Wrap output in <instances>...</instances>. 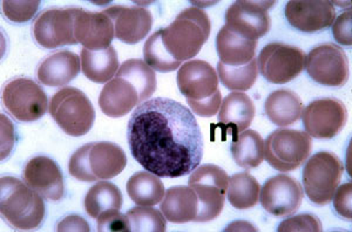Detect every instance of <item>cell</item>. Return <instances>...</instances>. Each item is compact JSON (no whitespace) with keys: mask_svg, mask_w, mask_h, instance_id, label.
I'll return each instance as SVG.
<instances>
[{"mask_svg":"<svg viewBox=\"0 0 352 232\" xmlns=\"http://www.w3.org/2000/svg\"><path fill=\"white\" fill-rule=\"evenodd\" d=\"M133 157L156 176H186L200 165L204 137L190 109L167 97H155L136 107L129 122Z\"/></svg>","mask_w":352,"mask_h":232,"instance_id":"cell-1","label":"cell"},{"mask_svg":"<svg viewBox=\"0 0 352 232\" xmlns=\"http://www.w3.org/2000/svg\"><path fill=\"white\" fill-rule=\"evenodd\" d=\"M177 87L197 116L212 117L219 112L222 102L219 76L207 61L190 60L182 65L177 72Z\"/></svg>","mask_w":352,"mask_h":232,"instance_id":"cell-2","label":"cell"},{"mask_svg":"<svg viewBox=\"0 0 352 232\" xmlns=\"http://www.w3.org/2000/svg\"><path fill=\"white\" fill-rule=\"evenodd\" d=\"M210 21L204 10L186 8L168 27L161 28V41L173 59L184 62L200 53L208 40Z\"/></svg>","mask_w":352,"mask_h":232,"instance_id":"cell-3","label":"cell"},{"mask_svg":"<svg viewBox=\"0 0 352 232\" xmlns=\"http://www.w3.org/2000/svg\"><path fill=\"white\" fill-rule=\"evenodd\" d=\"M1 216L16 230L30 231L41 227L45 218L43 197L16 177L0 181Z\"/></svg>","mask_w":352,"mask_h":232,"instance_id":"cell-4","label":"cell"},{"mask_svg":"<svg viewBox=\"0 0 352 232\" xmlns=\"http://www.w3.org/2000/svg\"><path fill=\"white\" fill-rule=\"evenodd\" d=\"M127 165V156L120 146L112 142L88 143L73 154L68 170L82 182L107 181L118 176Z\"/></svg>","mask_w":352,"mask_h":232,"instance_id":"cell-5","label":"cell"},{"mask_svg":"<svg viewBox=\"0 0 352 232\" xmlns=\"http://www.w3.org/2000/svg\"><path fill=\"white\" fill-rule=\"evenodd\" d=\"M50 114L67 135L79 137L92 129L96 109L80 89L66 87L53 95Z\"/></svg>","mask_w":352,"mask_h":232,"instance_id":"cell-6","label":"cell"},{"mask_svg":"<svg viewBox=\"0 0 352 232\" xmlns=\"http://www.w3.org/2000/svg\"><path fill=\"white\" fill-rule=\"evenodd\" d=\"M307 161L303 169L305 194L314 205H329L340 185L344 167L332 152H317Z\"/></svg>","mask_w":352,"mask_h":232,"instance_id":"cell-7","label":"cell"},{"mask_svg":"<svg viewBox=\"0 0 352 232\" xmlns=\"http://www.w3.org/2000/svg\"><path fill=\"white\" fill-rule=\"evenodd\" d=\"M311 148V137L308 132L277 129L264 142V159L278 172H292L307 162Z\"/></svg>","mask_w":352,"mask_h":232,"instance_id":"cell-8","label":"cell"},{"mask_svg":"<svg viewBox=\"0 0 352 232\" xmlns=\"http://www.w3.org/2000/svg\"><path fill=\"white\" fill-rule=\"evenodd\" d=\"M228 181L227 172L214 164H204L192 172L188 185L197 192L199 198V213L195 222L204 223L220 216L226 202Z\"/></svg>","mask_w":352,"mask_h":232,"instance_id":"cell-9","label":"cell"},{"mask_svg":"<svg viewBox=\"0 0 352 232\" xmlns=\"http://www.w3.org/2000/svg\"><path fill=\"white\" fill-rule=\"evenodd\" d=\"M305 53L285 43H272L261 51L257 69L265 80L275 84H288L305 69Z\"/></svg>","mask_w":352,"mask_h":232,"instance_id":"cell-10","label":"cell"},{"mask_svg":"<svg viewBox=\"0 0 352 232\" xmlns=\"http://www.w3.org/2000/svg\"><path fill=\"white\" fill-rule=\"evenodd\" d=\"M3 104L21 122L39 120L50 107L44 89L28 78H16L8 82L3 91Z\"/></svg>","mask_w":352,"mask_h":232,"instance_id":"cell-11","label":"cell"},{"mask_svg":"<svg viewBox=\"0 0 352 232\" xmlns=\"http://www.w3.org/2000/svg\"><path fill=\"white\" fill-rule=\"evenodd\" d=\"M305 67L312 80L327 87H343L350 76L348 56L332 43L314 48L305 58Z\"/></svg>","mask_w":352,"mask_h":232,"instance_id":"cell-12","label":"cell"},{"mask_svg":"<svg viewBox=\"0 0 352 232\" xmlns=\"http://www.w3.org/2000/svg\"><path fill=\"white\" fill-rule=\"evenodd\" d=\"M274 4V1H236L227 10L224 26L247 40L257 41L270 30L268 10Z\"/></svg>","mask_w":352,"mask_h":232,"instance_id":"cell-13","label":"cell"},{"mask_svg":"<svg viewBox=\"0 0 352 232\" xmlns=\"http://www.w3.org/2000/svg\"><path fill=\"white\" fill-rule=\"evenodd\" d=\"M305 132L315 139H332L344 128L348 113L345 104L335 97L312 101L302 112Z\"/></svg>","mask_w":352,"mask_h":232,"instance_id":"cell-14","label":"cell"},{"mask_svg":"<svg viewBox=\"0 0 352 232\" xmlns=\"http://www.w3.org/2000/svg\"><path fill=\"white\" fill-rule=\"evenodd\" d=\"M33 36L41 47L47 49L76 45L73 8H50L36 16Z\"/></svg>","mask_w":352,"mask_h":232,"instance_id":"cell-15","label":"cell"},{"mask_svg":"<svg viewBox=\"0 0 352 232\" xmlns=\"http://www.w3.org/2000/svg\"><path fill=\"white\" fill-rule=\"evenodd\" d=\"M305 194L298 181L280 174L264 183L260 192L261 205L274 216H290L300 209Z\"/></svg>","mask_w":352,"mask_h":232,"instance_id":"cell-16","label":"cell"},{"mask_svg":"<svg viewBox=\"0 0 352 232\" xmlns=\"http://www.w3.org/2000/svg\"><path fill=\"white\" fill-rule=\"evenodd\" d=\"M285 16L298 31L320 32L333 24L336 8L328 0H290L285 5Z\"/></svg>","mask_w":352,"mask_h":232,"instance_id":"cell-17","label":"cell"},{"mask_svg":"<svg viewBox=\"0 0 352 232\" xmlns=\"http://www.w3.org/2000/svg\"><path fill=\"white\" fill-rule=\"evenodd\" d=\"M74 36L78 44L89 51H101L112 46L116 36L114 25L104 12H89L82 8H73Z\"/></svg>","mask_w":352,"mask_h":232,"instance_id":"cell-18","label":"cell"},{"mask_svg":"<svg viewBox=\"0 0 352 232\" xmlns=\"http://www.w3.org/2000/svg\"><path fill=\"white\" fill-rule=\"evenodd\" d=\"M24 182L45 200L58 202L64 197V177L59 165L50 157L36 156L30 161L25 167Z\"/></svg>","mask_w":352,"mask_h":232,"instance_id":"cell-19","label":"cell"},{"mask_svg":"<svg viewBox=\"0 0 352 232\" xmlns=\"http://www.w3.org/2000/svg\"><path fill=\"white\" fill-rule=\"evenodd\" d=\"M104 13L112 19L116 39L124 44L140 43L152 30V13L146 8L118 5L104 10Z\"/></svg>","mask_w":352,"mask_h":232,"instance_id":"cell-20","label":"cell"},{"mask_svg":"<svg viewBox=\"0 0 352 232\" xmlns=\"http://www.w3.org/2000/svg\"><path fill=\"white\" fill-rule=\"evenodd\" d=\"M141 102L140 93L131 81L116 76L101 91L99 106L104 114L111 117H122Z\"/></svg>","mask_w":352,"mask_h":232,"instance_id":"cell-21","label":"cell"},{"mask_svg":"<svg viewBox=\"0 0 352 232\" xmlns=\"http://www.w3.org/2000/svg\"><path fill=\"white\" fill-rule=\"evenodd\" d=\"M81 59L71 51L47 56L38 67V80L48 87H64L80 73Z\"/></svg>","mask_w":352,"mask_h":232,"instance_id":"cell-22","label":"cell"},{"mask_svg":"<svg viewBox=\"0 0 352 232\" xmlns=\"http://www.w3.org/2000/svg\"><path fill=\"white\" fill-rule=\"evenodd\" d=\"M255 116V104L243 92H232L221 102L219 124L234 137L247 130Z\"/></svg>","mask_w":352,"mask_h":232,"instance_id":"cell-23","label":"cell"},{"mask_svg":"<svg viewBox=\"0 0 352 232\" xmlns=\"http://www.w3.org/2000/svg\"><path fill=\"white\" fill-rule=\"evenodd\" d=\"M160 210L164 218L176 224L195 222L199 213V198L190 187H173L164 192Z\"/></svg>","mask_w":352,"mask_h":232,"instance_id":"cell-24","label":"cell"},{"mask_svg":"<svg viewBox=\"0 0 352 232\" xmlns=\"http://www.w3.org/2000/svg\"><path fill=\"white\" fill-rule=\"evenodd\" d=\"M257 41L247 40L223 26L217 36V51L220 62L227 66H243L250 62L256 53Z\"/></svg>","mask_w":352,"mask_h":232,"instance_id":"cell-25","label":"cell"},{"mask_svg":"<svg viewBox=\"0 0 352 232\" xmlns=\"http://www.w3.org/2000/svg\"><path fill=\"white\" fill-rule=\"evenodd\" d=\"M264 111L272 124L287 127L300 120L303 112V102L296 93L289 89H280L267 97Z\"/></svg>","mask_w":352,"mask_h":232,"instance_id":"cell-26","label":"cell"},{"mask_svg":"<svg viewBox=\"0 0 352 232\" xmlns=\"http://www.w3.org/2000/svg\"><path fill=\"white\" fill-rule=\"evenodd\" d=\"M81 69L85 76L96 84H106L112 80L119 71V60L116 48H106L101 51H81Z\"/></svg>","mask_w":352,"mask_h":232,"instance_id":"cell-27","label":"cell"},{"mask_svg":"<svg viewBox=\"0 0 352 232\" xmlns=\"http://www.w3.org/2000/svg\"><path fill=\"white\" fill-rule=\"evenodd\" d=\"M126 188L131 200L141 207H153L160 203L166 192L160 177L147 170L135 172L129 178Z\"/></svg>","mask_w":352,"mask_h":232,"instance_id":"cell-28","label":"cell"},{"mask_svg":"<svg viewBox=\"0 0 352 232\" xmlns=\"http://www.w3.org/2000/svg\"><path fill=\"white\" fill-rule=\"evenodd\" d=\"M232 154L235 163L241 168H256L264 160L263 139L255 130L239 132L232 139Z\"/></svg>","mask_w":352,"mask_h":232,"instance_id":"cell-29","label":"cell"},{"mask_svg":"<svg viewBox=\"0 0 352 232\" xmlns=\"http://www.w3.org/2000/svg\"><path fill=\"white\" fill-rule=\"evenodd\" d=\"M122 200L120 189L111 182L101 181L88 190L85 197V209L89 216L98 218L107 210H120Z\"/></svg>","mask_w":352,"mask_h":232,"instance_id":"cell-30","label":"cell"},{"mask_svg":"<svg viewBox=\"0 0 352 232\" xmlns=\"http://www.w3.org/2000/svg\"><path fill=\"white\" fill-rule=\"evenodd\" d=\"M260 183L248 172L229 177L227 197L229 203L239 210L252 208L260 202Z\"/></svg>","mask_w":352,"mask_h":232,"instance_id":"cell-31","label":"cell"},{"mask_svg":"<svg viewBox=\"0 0 352 232\" xmlns=\"http://www.w3.org/2000/svg\"><path fill=\"white\" fill-rule=\"evenodd\" d=\"M116 76H121L131 81L140 93L141 102L149 100L156 89V76L148 65L140 59H131L124 61L116 72Z\"/></svg>","mask_w":352,"mask_h":232,"instance_id":"cell-32","label":"cell"},{"mask_svg":"<svg viewBox=\"0 0 352 232\" xmlns=\"http://www.w3.org/2000/svg\"><path fill=\"white\" fill-rule=\"evenodd\" d=\"M258 69L257 60L252 59L249 64L243 66H227L217 64V76L226 89L235 92H245L252 89L256 82Z\"/></svg>","mask_w":352,"mask_h":232,"instance_id":"cell-33","label":"cell"},{"mask_svg":"<svg viewBox=\"0 0 352 232\" xmlns=\"http://www.w3.org/2000/svg\"><path fill=\"white\" fill-rule=\"evenodd\" d=\"M144 62L153 71L160 73L174 72L180 69L182 62L173 59L161 41V30L149 36L144 46Z\"/></svg>","mask_w":352,"mask_h":232,"instance_id":"cell-34","label":"cell"},{"mask_svg":"<svg viewBox=\"0 0 352 232\" xmlns=\"http://www.w3.org/2000/svg\"><path fill=\"white\" fill-rule=\"evenodd\" d=\"M131 231L164 232L167 228V220L164 213L151 207H135L127 212Z\"/></svg>","mask_w":352,"mask_h":232,"instance_id":"cell-35","label":"cell"},{"mask_svg":"<svg viewBox=\"0 0 352 232\" xmlns=\"http://www.w3.org/2000/svg\"><path fill=\"white\" fill-rule=\"evenodd\" d=\"M39 0H4L1 1L3 12L8 21L13 23H28L36 16L38 8L41 6Z\"/></svg>","mask_w":352,"mask_h":232,"instance_id":"cell-36","label":"cell"},{"mask_svg":"<svg viewBox=\"0 0 352 232\" xmlns=\"http://www.w3.org/2000/svg\"><path fill=\"white\" fill-rule=\"evenodd\" d=\"M322 229L323 227L318 217L305 213L283 220L277 230L280 232H320Z\"/></svg>","mask_w":352,"mask_h":232,"instance_id":"cell-37","label":"cell"},{"mask_svg":"<svg viewBox=\"0 0 352 232\" xmlns=\"http://www.w3.org/2000/svg\"><path fill=\"white\" fill-rule=\"evenodd\" d=\"M98 220V231L99 232H129L127 215H122L119 210H107L102 212Z\"/></svg>","mask_w":352,"mask_h":232,"instance_id":"cell-38","label":"cell"},{"mask_svg":"<svg viewBox=\"0 0 352 232\" xmlns=\"http://www.w3.org/2000/svg\"><path fill=\"white\" fill-rule=\"evenodd\" d=\"M351 8L344 11L332 24V34L337 43L344 46H351Z\"/></svg>","mask_w":352,"mask_h":232,"instance_id":"cell-39","label":"cell"},{"mask_svg":"<svg viewBox=\"0 0 352 232\" xmlns=\"http://www.w3.org/2000/svg\"><path fill=\"white\" fill-rule=\"evenodd\" d=\"M351 195L352 183L348 182L344 185H340L337 188L335 195H333V207L336 209L337 213L344 220H351Z\"/></svg>","mask_w":352,"mask_h":232,"instance_id":"cell-40","label":"cell"},{"mask_svg":"<svg viewBox=\"0 0 352 232\" xmlns=\"http://www.w3.org/2000/svg\"><path fill=\"white\" fill-rule=\"evenodd\" d=\"M58 231L87 232L91 231V228H89V224H88L87 222H86L82 217L73 215V216L66 217V218L61 220L60 223L58 224Z\"/></svg>","mask_w":352,"mask_h":232,"instance_id":"cell-41","label":"cell"}]
</instances>
